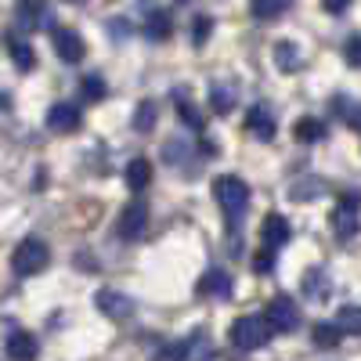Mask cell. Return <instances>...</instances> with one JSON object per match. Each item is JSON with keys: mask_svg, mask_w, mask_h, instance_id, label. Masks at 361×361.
I'll return each instance as SVG.
<instances>
[{"mask_svg": "<svg viewBox=\"0 0 361 361\" xmlns=\"http://www.w3.org/2000/svg\"><path fill=\"white\" fill-rule=\"evenodd\" d=\"M214 199L224 209V217L231 224H238V217H243L246 206H250V185L235 173H221V177H214Z\"/></svg>", "mask_w": 361, "mask_h": 361, "instance_id": "obj_1", "label": "cell"}, {"mask_svg": "<svg viewBox=\"0 0 361 361\" xmlns=\"http://www.w3.org/2000/svg\"><path fill=\"white\" fill-rule=\"evenodd\" d=\"M228 340H231L235 350H260L271 340V325L264 318H257V314H243V318L231 322Z\"/></svg>", "mask_w": 361, "mask_h": 361, "instance_id": "obj_2", "label": "cell"}, {"mask_svg": "<svg viewBox=\"0 0 361 361\" xmlns=\"http://www.w3.org/2000/svg\"><path fill=\"white\" fill-rule=\"evenodd\" d=\"M51 264V250L44 238H22V243L15 246L11 253V267H15V275L29 279V275H40V271Z\"/></svg>", "mask_w": 361, "mask_h": 361, "instance_id": "obj_3", "label": "cell"}, {"mask_svg": "<svg viewBox=\"0 0 361 361\" xmlns=\"http://www.w3.org/2000/svg\"><path fill=\"white\" fill-rule=\"evenodd\" d=\"M264 322L271 325V333H296L300 329V311H296V300L293 296H271L267 307H264Z\"/></svg>", "mask_w": 361, "mask_h": 361, "instance_id": "obj_4", "label": "cell"}, {"mask_svg": "<svg viewBox=\"0 0 361 361\" xmlns=\"http://www.w3.org/2000/svg\"><path fill=\"white\" fill-rule=\"evenodd\" d=\"M145 224H148V206L141 199H130L116 217V235L123 238V243H134V238L145 235Z\"/></svg>", "mask_w": 361, "mask_h": 361, "instance_id": "obj_5", "label": "cell"}, {"mask_svg": "<svg viewBox=\"0 0 361 361\" xmlns=\"http://www.w3.org/2000/svg\"><path fill=\"white\" fill-rule=\"evenodd\" d=\"M15 22L22 29H29V33H37V29H51L54 11H51L47 0H18L15 4Z\"/></svg>", "mask_w": 361, "mask_h": 361, "instance_id": "obj_6", "label": "cell"}, {"mask_svg": "<svg viewBox=\"0 0 361 361\" xmlns=\"http://www.w3.org/2000/svg\"><path fill=\"white\" fill-rule=\"evenodd\" d=\"M357 209H361V199L354 192H343L336 209H333V217H329V224H333V231L340 238H354L357 235Z\"/></svg>", "mask_w": 361, "mask_h": 361, "instance_id": "obj_7", "label": "cell"}, {"mask_svg": "<svg viewBox=\"0 0 361 361\" xmlns=\"http://www.w3.org/2000/svg\"><path fill=\"white\" fill-rule=\"evenodd\" d=\"M94 304H98V311L105 314V318H112V322H123V318H130L137 307H134V300L127 296V293H119V289H98L94 293Z\"/></svg>", "mask_w": 361, "mask_h": 361, "instance_id": "obj_8", "label": "cell"}, {"mask_svg": "<svg viewBox=\"0 0 361 361\" xmlns=\"http://www.w3.org/2000/svg\"><path fill=\"white\" fill-rule=\"evenodd\" d=\"M51 44H54V51H58V58L62 62H69V66H76V62H83V54H87V44H83V37L76 33V29H54L51 33Z\"/></svg>", "mask_w": 361, "mask_h": 361, "instance_id": "obj_9", "label": "cell"}, {"mask_svg": "<svg viewBox=\"0 0 361 361\" xmlns=\"http://www.w3.org/2000/svg\"><path fill=\"white\" fill-rule=\"evenodd\" d=\"M80 123H83V112L69 102H58L47 109V127L54 134H73V130H80Z\"/></svg>", "mask_w": 361, "mask_h": 361, "instance_id": "obj_10", "label": "cell"}, {"mask_svg": "<svg viewBox=\"0 0 361 361\" xmlns=\"http://www.w3.org/2000/svg\"><path fill=\"white\" fill-rule=\"evenodd\" d=\"M246 130H250L257 141H271V137H275V130H279V123H275V116H271L267 105H253V109L246 112Z\"/></svg>", "mask_w": 361, "mask_h": 361, "instance_id": "obj_11", "label": "cell"}, {"mask_svg": "<svg viewBox=\"0 0 361 361\" xmlns=\"http://www.w3.org/2000/svg\"><path fill=\"white\" fill-rule=\"evenodd\" d=\"M289 235H293V228H289V221H286L282 214H267V217H264V224H260V238H264V246L282 250V246L289 243Z\"/></svg>", "mask_w": 361, "mask_h": 361, "instance_id": "obj_12", "label": "cell"}, {"mask_svg": "<svg viewBox=\"0 0 361 361\" xmlns=\"http://www.w3.org/2000/svg\"><path fill=\"white\" fill-rule=\"evenodd\" d=\"M141 33H145L148 40H156V44H163V40H170V37H173V18H170L166 11L152 8V11H148V18L141 22Z\"/></svg>", "mask_w": 361, "mask_h": 361, "instance_id": "obj_13", "label": "cell"}, {"mask_svg": "<svg viewBox=\"0 0 361 361\" xmlns=\"http://www.w3.org/2000/svg\"><path fill=\"white\" fill-rule=\"evenodd\" d=\"M4 354H8V357H22V361H29V357H37V354H40V343H37L33 333H22V329H15V333L8 336V343H4Z\"/></svg>", "mask_w": 361, "mask_h": 361, "instance_id": "obj_14", "label": "cell"}, {"mask_svg": "<svg viewBox=\"0 0 361 361\" xmlns=\"http://www.w3.org/2000/svg\"><path fill=\"white\" fill-rule=\"evenodd\" d=\"M235 102H238L235 83H221V80H214V87H209V109H214L217 116H231Z\"/></svg>", "mask_w": 361, "mask_h": 361, "instance_id": "obj_15", "label": "cell"}, {"mask_svg": "<svg viewBox=\"0 0 361 361\" xmlns=\"http://www.w3.org/2000/svg\"><path fill=\"white\" fill-rule=\"evenodd\" d=\"M195 293H199V296H228V293H231V279L224 275L221 267H209L206 275L195 282Z\"/></svg>", "mask_w": 361, "mask_h": 361, "instance_id": "obj_16", "label": "cell"}, {"mask_svg": "<svg viewBox=\"0 0 361 361\" xmlns=\"http://www.w3.org/2000/svg\"><path fill=\"white\" fill-rule=\"evenodd\" d=\"M4 47H8V54H11V62L22 69V73H29L37 66V54H33V47H29L22 37H15V33H4Z\"/></svg>", "mask_w": 361, "mask_h": 361, "instance_id": "obj_17", "label": "cell"}, {"mask_svg": "<svg viewBox=\"0 0 361 361\" xmlns=\"http://www.w3.org/2000/svg\"><path fill=\"white\" fill-rule=\"evenodd\" d=\"M275 66H279L282 73L304 69V51H300L293 40H279V44H275Z\"/></svg>", "mask_w": 361, "mask_h": 361, "instance_id": "obj_18", "label": "cell"}, {"mask_svg": "<svg viewBox=\"0 0 361 361\" xmlns=\"http://www.w3.org/2000/svg\"><path fill=\"white\" fill-rule=\"evenodd\" d=\"M123 177H127V188H130V192H145L148 185H152V163L137 156V159H130V163H127Z\"/></svg>", "mask_w": 361, "mask_h": 361, "instance_id": "obj_19", "label": "cell"}, {"mask_svg": "<svg viewBox=\"0 0 361 361\" xmlns=\"http://www.w3.org/2000/svg\"><path fill=\"white\" fill-rule=\"evenodd\" d=\"M293 137L300 145H318L325 137V123H322V119H314V116H300L296 123H293Z\"/></svg>", "mask_w": 361, "mask_h": 361, "instance_id": "obj_20", "label": "cell"}, {"mask_svg": "<svg viewBox=\"0 0 361 361\" xmlns=\"http://www.w3.org/2000/svg\"><path fill=\"white\" fill-rule=\"evenodd\" d=\"M173 98H177V116H180V123H185V127H192V130H206V116L185 98V90H173Z\"/></svg>", "mask_w": 361, "mask_h": 361, "instance_id": "obj_21", "label": "cell"}, {"mask_svg": "<svg viewBox=\"0 0 361 361\" xmlns=\"http://www.w3.org/2000/svg\"><path fill=\"white\" fill-rule=\"evenodd\" d=\"M156 119H159V105L145 98V102L134 109V119H130V123H134V130H141V134H152V130H156Z\"/></svg>", "mask_w": 361, "mask_h": 361, "instance_id": "obj_22", "label": "cell"}, {"mask_svg": "<svg viewBox=\"0 0 361 361\" xmlns=\"http://www.w3.org/2000/svg\"><path fill=\"white\" fill-rule=\"evenodd\" d=\"M311 340L318 343V347H340V340H343V333H340V325L336 322H318L314 329H311Z\"/></svg>", "mask_w": 361, "mask_h": 361, "instance_id": "obj_23", "label": "cell"}, {"mask_svg": "<svg viewBox=\"0 0 361 361\" xmlns=\"http://www.w3.org/2000/svg\"><path fill=\"white\" fill-rule=\"evenodd\" d=\"M80 94H83V102H102V98L109 94V83H105L98 73H90V76L80 80Z\"/></svg>", "mask_w": 361, "mask_h": 361, "instance_id": "obj_24", "label": "cell"}, {"mask_svg": "<svg viewBox=\"0 0 361 361\" xmlns=\"http://www.w3.org/2000/svg\"><path fill=\"white\" fill-rule=\"evenodd\" d=\"M336 325H340L343 336H361V307H340Z\"/></svg>", "mask_w": 361, "mask_h": 361, "instance_id": "obj_25", "label": "cell"}, {"mask_svg": "<svg viewBox=\"0 0 361 361\" xmlns=\"http://www.w3.org/2000/svg\"><path fill=\"white\" fill-rule=\"evenodd\" d=\"M333 112L343 119V123H350V127L361 134V105H354L350 98H333Z\"/></svg>", "mask_w": 361, "mask_h": 361, "instance_id": "obj_26", "label": "cell"}, {"mask_svg": "<svg viewBox=\"0 0 361 361\" xmlns=\"http://www.w3.org/2000/svg\"><path fill=\"white\" fill-rule=\"evenodd\" d=\"M282 8H286V0H250V11H253V18H260V22L279 18Z\"/></svg>", "mask_w": 361, "mask_h": 361, "instance_id": "obj_27", "label": "cell"}, {"mask_svg": "<svg viewBox=\"0 0 361 361\" xmlns=\"http://www.w3.org/2000/svg\"><path fill=\"white\" fill-rule=\"evenodd\" d=\"M209 33H214V18H209V15H195L192 18V44L202 47L209 40Z\"/></svg>", "mask_w": 361, "mask_h": 361, "instance_id": "obj_28", "label": "cell"}, {"mask_svg": "<svg viewBox=\"0 0 361 361\" xmlns=\"http://www.w3.org/2000/svg\"><path fill=\"white\" fill-rule=\"evenodd\" d=\"M271 267H275V253H271V246L253 253V271H257V275H271Z\"/></svg>", "mask_w": 361, "mask_h": 361, "instance_id": "obj_29", "label": "cell"}, {"mask_svg": "<svg viewBox=\"0 0 361 361\" xmlns=\"http://www.w3.org/2000/svg\"><path fill=\"white\" fill-rule=\"evenodd\" d=\"M343 58H347V66L361 69V33H357V37H350V40L343 44Z\"/></svg>", "mask_w": 361, "mask_h": 361, "instance_id": "obj_30", "label": "cell"}, {"mask_svg": "<svg viewBox=\"0 0 361 361\" xmlns=\"http://www.w3.org/2000/svg\"><path fill=\"white\" fill-rule=\"evenodd\" d=\"M293 199H296V202L318 199V180H300V185H293Z\"/></svg>", "mask_w": 361, "mask_h": 361, "instance_id": "obj_31", "label": "cell"}, {"mask_svg": "<svg viewBox=\"0 0 361 361\" xmlns=\"http://www.w3.org/2000/svg\"><path fill=\"white\" fill-rule=\"evenodd\" d=\"M304 289H307V296H325V289H322V271H307Z\"/></svg>", "mask_w": 361, "mask_h": 361, "instance_id": "obj_32", "label": "cell"}, {"mask_svg": "<svg viewBox=\"0 0 361 361\" xmlns=\"http://www.w3.org/2000/svg\"><path fill=\"white\" fill-rule=\"evenodd\" d=\"M322 8H325L329 15H343V11L350 8V0H322Z\"/></svg>", "mask_w": 361, "mask_h": 361, "instance_id": "obj_33", "label": "cell"}, {"mask_svg": "<svg viewBox=\"0 0 361 361\" xmlns=\"http://www.w3.org/2000/svg\"><path fill=\"white\" fill-rule=\"evenodd\" d=\"M105 29H112V37H127V33H130L127 18H112V25H105Z\"/></svg>", "mask_w": 361, "mask_h": 361, "instance_id": "obj_34", "label": "cell"}, {"mask_svg": "<svg viewBox=\"0 0 361 361\" xmlns=\"http://www.w3.org/2000/svg\"><path fill=\"white\" fill-rule=\"evenodd\" d=\"M177 4H188V0H177Z\"/></svg>", "mask_w": 361, "mask_h": 361, "instance_id": "obj_35", "label": "cell"}, {"mask_svg": "<svg viewBox=\"0 0 361 361\" xmlns=\"http://www.w3.org/2000/svg\"><path fill=\"white\" fill-rule=\"evenodd\" d=\"M73 4H76V0H73Z\"/></svg>", "mask_w": 361, "mask_h": 361, "instance_id": "obj_36", "label": "cell"}]
</instances>
